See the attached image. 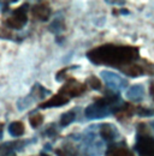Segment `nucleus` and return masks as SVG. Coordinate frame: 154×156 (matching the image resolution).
I'll list each match as a JSON object with an SVG mask.
<instances>
[{"label":"nucleus","instance_id":"obj_2","mask_svg":"<svg viewBox=\"0 0 154 156\" xmlns=\"http://www.w3.org/2000/svg\"><path fill=\"white\" fill-rule=\"evenodd\" d=\"M105 142L97 131V125H90L82 132H74L54 149L57 156H101Z\"/></svg>","mask_w":154,"mask_h":156},{"label":"nucleus","instance_id":"obj_25","mask_svg":"<svg viewBox=\"0 0 154 156\" xmlns=\"http://www.w3.org/2000/svg\"><path fill=\"white\" fill-rule=\"evenodd\" d=\"M152 95H153V96H154V93H152Z\"/></svg>","mask_w":154,"mask_h":156},{"label":"nucleus","instance_id":"obj_8","mask_svg":"<svg viewBox=\"0 0 154 156\" xmlns=\"http://www.w3.org/2000/svg\"><path fill=\"white\" fill-rule=\"evenodd\" d=\"M100 77L102 79V82L106 84V87L108 88L110 91L120 93L122 90L128 88V79H125L119 73L104 70V71L100 72Z\"/></svg>","mask_w":154,"mask_h":156},{"label":"nucleus","instance_id":"obj_11","mask_svg":"<svg viewBox=\"0 0 154 156\" xmlns=\"http://www.w3.org/2000/svg\"><path fill=\"white\" fill-rule=\"evenodd\" d=\"M31 16L35 20H40V22H46L51 17L52 10L48 4L46 2H38L35 6H33L30 9Z\"/></svg>","mask_w":154,"mask_h":156},{"label":"nucleus","instance_id":"obj_21","mask_svg":"<svg viewBox=\"0 0 154 156\" xmlns=\"http://www.w3.org/2000/svg\"><path fill=\"white\" fill-rule=\"evenodd\" d=\"M106 4H110V5H124L125 2L124 1H106Z\"/></svg>","mask_w":154,"mask_h":156},{"label":"nucleus","instance_id":"obj_7","mask_svg":"<svg viewBox=\"0 0 154 156\" xmlns=\"http://www.w3.org/2000/svg\"><path fill=\"white\" fill-rule=\"evenodd\" d=\"M51 94H52V91L50 89L45 88L41 83L36 82L31 87L29 94L25 95L24 98H20L17 101V109H18L19 112H23V111L28 109L30 106H33L34 103L40 102V101H43L46 98H48Z\"/></svg>","mask_w":154,"mask_h":156},{"label":"nucleus","instance_id":"obj_23","mask_svg":"<svg viewBox=\"0 0 154 156\" xmlns=\"http://www.w3.org/2000/svg\"><path fill=\"white\" fill-rule=\"evenodd\" d=\"M38 156H52V155H50L48 153H46V151H43V150H42V151H41Z\"/></svg>","mask_w":154,"mask_h":156},{"label":"nucleus","instance_id":"obj_4","mask_svg":"<svg viewBox=\"0 0 154 156\" xmlns=\"http://www.w3.org/2000/svg\"><path fill=\"white\" fill-rule=\"evenodd\" d=\"M87 89H88V87L86 83H81V82L76 80L75 78H70L64 83V85L58 90L56 95H53L50 100H47L45 102H41L38 105V108L47 109V108L63 107V106L68 105L72 98L83 95L87 91Z\"/></svg>","mask_w":154,"mask_h":156},{"label":"nucleus","instance_id":"obj_6","mask_svg":"<svg viewBox=\"0 0 154 156\" xmlns=\"http://www.w3.org/2000/svg\"><path fill=\"white\" fill-rule=\"evenodd\" d=\"M145 127V124L137 125L134 149L138 156H154V137Z\"/></svg>","mask_w":154,"mask_h":156},{"label":"nucleus","instance_id":"obj_19","mask_svg":"<svg viewBox=\"0 0 154 156\" xmlns=\"http://www.w3.org/2000/svg\"><path fill=\"white\" fill-rule=\"evenodd\" d=\"M78 67H79V66H66V67H64L63 70H60V71L57 72V75H56V80H57V82H63V80L66 78V73H65V72H69V71H71V70H76Z\"/></svg>","mask_w":154,"mask_h":156},{"label":"nucleus","instance_id":"obj_24","mask_svg":"<svg viewBox=\"0 0 154 156\" xmlns=\"http://www.w3.org/2000/svg\"><path fill=\"white\" fill-rule=\"evenodd\" d=\"M152 126H153V129H154V122H153V124H152Z\"/></svg>","mask_w":154,"mask_h":156},{"label":"nucleus","instance_id":"obj_14","mask_svg":"<svg viewBox=\"0 0 154 156\" xmlns=\"http://www.w3.org/2000/svg\"><path fill=\"white\" fill-rule=\"evenodd\" d=\"M78 111H79V107H76V108H72V109H70V111H68L60 115L59 120H58V126L60 127V130L66 129L74 121H76L77 118H78Z\"/></svg>","mask_w":154,"mask_h":156},{"label":"nucleus","instance_id":"obj_22","mask_svg":"<svg viewBox=\"0 0 154 156\" xmlns=\"http://www.w3.org/2000/svg\"><path fill=\"white\" fill-rule=\"evenodd\" d=\"M2 130H4V124L0 122V140L2 139Z\"/></svg>","mask_w":154,"mask_h":156},{"label":"nucleus","instance_id":"obj_12","mask_svg":"<svg viewBox=\"0 0 154 156\" xmlns=\"http://www.w3.org/2000/svg\"><path fill=\"white\" fill-rule=\"evenodd\" d=\"M66 29L65 27V20L63 16H57L54 20L51 22V24L48 25V31H51L52 34H54V36H57V43L61 44L63 43V37H61V33Z\"/></svg>","mask_w":154,"mask_h":156},{"label":"nucleus","instance_id":"obj_1","mask_svg":"<svg viewBox=\"0 0 154 156\" xmlns=\"http://www.w3.org/2000/svg\"><path fill=\"white\" fill-rule=\"evenodd\" d=\"M86 57L94 65L113 67L129 77H138L146 72L145 66L138 64L140 51L134 46L106 43L88 51Z\"/></svg>","mask_w":154,"mask_h":156},{"label":"nucleus","instance_id":"obj_18","mask_svg":"<svg viewBox=\"0 0 154 156\" xmlns=\"http://www.w3.org/2000/svg\"><path fill=\"white\" fill-rule=\"evenodd\" d=\"M43 115L38 112V111H33L30 114H29V124H30V126L33 127V129H38V127H41L42 126V124H43Z\"/></svg>","mask_w":154,"mask_h":156},{"label":"nucleus","instance_id":"obj_3","mask_svg":"<svg viewBox=\"0 0 154 156\" xmlns=\"http://www.w3.org/2000/svg\"><path fill=\"white\" fill-rule=\"evenodd\" d=\"M128 107L129 105L123 101L119 93L108 90L104 96L94 98V101L86 107L84 117L88 120H101L118 113H123Z\"/></svg>","mask_w":154,"mask_h":156},{"label":"nucleus","instance_id":"obj_16","mask_svg":"<svg viewBox=\"0 0 154 156\" xmlns=\"http://www.w3.org/2000/svg\"><path fill=\"white\" fill-rule=\"evenodd\" d=\"M7 131H9V135L13 138H20L25 133V126L22 121L18 120H15V121H11L7 126Z\"/></svg>","mask_w":154,"mask_h":156},{"label":"nucleus","instance_id":"obj_5","mask_svg":"<svg viewBox=\"0 0 154 156\" xmlns=\"http://www.w3.org/2000/svg\"><path fill=\"white\" fill-rule=\"evenodd\" d=\"M31 6L29 2H24L17 9L10 10L4 15L2 24L7 30H22L29 22V11Z\"/></svg>","mask_w":154,"mask_h":156},{"label":"nucleus","instance_id":"obj_10","mask_svg":"<svg viewBox=\"0 0 154 156\" xmlns=\"http://www.w3.org/2000/svg\"><path fill=\"white\" fill-rule=\"evenodd\" d=\"M105 156H134V153L127 147V143L122 139L116 143L108 144L105 150Z\"/></svg>","mask_w":154,"mask_h":156},{"label":"nucleus","instance_id":"obj_20","mask_svg":"<svg viewBox=\"0 0 154 156\" xmlns=\"http://www.w3.org/2000/svg\"><path fill=\"white\" fill-rule=\"evenodd\" d=\"M86 84H87V87L92 88L93 90H100V88H101V83H100L99 78H96L95 76H90L86 80Z\"/></svg>","mask_w":154,"mask_h":156},{"label":"nucleus","instance_id":"obj_17","mask_svg":"<svg viewBox=\"0 0 154 156\" xmlns=\"http://www.w3.org/2000/svg\"><path fill=\"white\" fill-rule=\"evenodd\" d=\"M59 132H60V127L58 126V122H52L41 131V136L48 139H56L59 136Z\"/></svg>","mask_w":154,"mask_h":156},{"label":"nucleus","instance_id":"obj_15","mask_svg":"<svg viewBox=\"0 0 154 156\" xmlns=\"http://www.w3.org/2000/svg\"><path fill=\"white\" fill-rule=\"evenodd\" d=\"M145 98V88L141 84H135L127 90V98L131 102H141Z\"/></svg>","mask_w":154,"mask_h":156},{"label":"nucleus","instance_id":"obj_13","mask_svg":"<svg viewBox=\"0 0 154 156\" xmlns=\"http://www.w3.org/2000/svg\"><path fill=\"white\" fill-rule=\"evenodd\" d=\"M36 142V137H33L30 139H22V140H12V142H6V143H1L0 145L9 149V150H12L15 153L17 151H23L27 147L34 144Z\"/></svg>","mask_w":154,"mask_h":156},{"label":"nucleus","instance_id":"obj_9","mask_svg":"<svg viewBox=\"0 0 154 156\" xmlns=\"http://www.w3.org/2000/svg\"><path fill=\"white\" fill-rule=\"evenodd\" d=\"M97 131H99L101 139L106 143V145L116 143L118 140H122L120 133L113 124H110V122L97 124Z\"/></svg>","mask_w":154,"mask_h":156}]
</instances>
